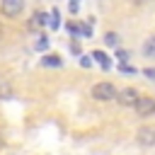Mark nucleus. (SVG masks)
Listing matches in <instances>:
<instances>
[{
    "label": "nucleus",
    "instance_id": "nucleus-1",
    "mask_svg": "<svg viewBox=\"0 0 155 155\" xmlns=\"http://www.w3.org/2000/svg\"><path fill=\"white\" fill-rule=\"evenodd\" d=\"M90 94H92V99H97V102H109V99H116L119 90H116V85H114V82H109V80H102V82L92 85Z\"/></svg>",
    "mask_w": 155,
    "mask_h": 155
},
{
    "label": "nucleus",
    "instance_id": "nucleus-2",
    "mask_svg": "<svg viewBox=\"0 0 155 155\" xmlns=\"http://www.w3.org/2000/svg\"><path fill=\"white\" fill-rule=\"evenodd\" d=\"M136 140L143 148H153L155 145V126H140L136 131Z\"/></svg>",
    "mask_w": 155,
    "mask_h": 155
},
{
    "label": "nucleus",
    "instance_id": "nucleus-3",
    "mask_svg": "<svg viewBox=\"0 0 155 155\" xmlns=\"http://www.w3.org/2000/svg\"><path fill=\"white\" fill-rule=\"evenodd\" d=\"M133 109H136V114L138 116H153L155 114V99L153 97H138V102L133 104Z\"/></svg>",
    "mask_w": 155,
    "mask_h": 155
},
{
    "label": "nucleus",
    "instance_id": "nucleus-4",
    "mask_svg": "<svg viewBox=\"0 0 155 155\" xmlns=\"http://www.w3.org/2000/svg\"><path fill=\"white\" fill-rule=\"evenodd\" d=\"M24 10V0H2L0 2V12L5 17H19Z\"/></svg>",
    "mask_w": 155,
    "mask_h": 155
},
{
    "label": "nucleus",
    "instance_id": "nucleus-5",
    "mask_svg": "<svg viewBox=\"0 0 155 155\" xmlns=\"http://www.w3.org/2000/svg\"><path fill=\"white\" fill-rule=\"evenodd\" d=\"M138 90L136 87H124V90H119V94H116V102L121 104V107H133L136 102H138Z\"/></svg>",
    "mask_w": 155,
    "mask_h": 155
},
{
    "label": "nucleus",
    "instance_id": "nucleus-6",
    "mask_svg": "<svg viewBox=\"0 0 155 155\" xmlns=\"http://www.w3.org/2000/svg\"><path fill=\"white\" fill-rule=\"evenodd\" d=\"M48 19H51V12H34L31 15V19H29V29L34 31V29H39V27H46L48 24Z\"/></svg>",
    "mask_w": 155,
    "mask_h": 155
},
{
    "label": "nucleus",
    "instance_id": "nucleus-7",
    "mask_svg": "<svg viewBox=\"0 0 155 155\" xmlns=\"http://www.w3.org/2000/svg\"><path fill=\"white\" fill-rule=\"evenodd\" d=\"M41 65H44V68H61V65H63V58H61L58 53H46V56L41 58Z\"/></svg>",
    "mask_w": 155,
    "mask_h": 155
},
{
    "label": "nucleus",
    "instance_id": "nucleus-8",
    "mask_svg": "<svg viewBox=\"0 0 155 155\" xmlns=\"http://www.w3.org/2000/svg\"><path fill=\"white\" fill-rule=\"evenodd\" d=\"M90 58H94L104 70H107V68H111V61H109V56H107L104 51H92V53H90Z\"/></svg>",
    "mask_w": 155,
    "mask_h": 155
},
{
    "label": "nucleus",
    "instance_id": "nucleus-9",
    "mask_svg": "<svg viewBox=\"0 0 155 155\" xmlns=\"http://www.w3.org/2000/svg\"><path fill=\"white\" fill-rule=\"evenodd\" d=\"M143 56L145 58H155V34L143 41Z\"/></svg>",
    "mask_w": 155,
    "mask_h": 155
},
{
    "label": "nucleus",
    "instance_id": "nucleus-10",
    "mask_svg": "<svg viewBox=\"0 0 155 155\" xmlns=\"http://www.w3.org/2000/svg\"><path fill=\"white\" fill-rule=\"evenodd\" d=\"M48 27H51L53 31H58V29H61V10H58V7H53V10H51V19H48Z\"/></svg>",
    "mask_w": 155,
    "mask_h": 155
},
{
    "label": "nucleus",
    "instance_id": "nucleus-11",
    "mask_svg": "<svg viewBox=\"0 0 155 155\" xmlns=\"http://www.w3.org/2000/svg\"><path fill=\"white\" fill-rule=\"evenodd\" d=\"M104 44L107 46H119V34L116 31H107L104 34Z\"/></svg>",
    "mask_w": 155,
    "mask_h": 155
},
{
    "label": "nucleus",
    "instance_id": "nucleus-12",
    "mask_svg": "<svg viewBox=\"0 0 155 155\" xmlns=\"http://www.w3.org/2000/svg\"><path fill=\"white\" fill-rule=\"evenodd\" d=\"M10 97H15V90H12L7 82H2V85H0V99H10Z\"/></svg>",
    "mask_w": 155,
    "mask_h": 155
},
{
    "label": "nucleus",
    "instance_id": "nucleus-13",
    "mask_svg": "<svg viewBox=\"0 0 155 155\" xmlns=\"http://www.w3.org/2000/svg\"><path fill=\"white\" fill-rule=\"evenodd\" d=\"M46 48H48V36L41 34V36L36 39V51H46Z\"/></svg>",
    "mask_w": 155,
    "mask_h": 155
},
{
    "label": "nucleus",
    "instance_id": "nucleus-14",
    "mask_svg": "<svg viewBox=\"0 0 155 155\" xmlns=\"http://www.w3.org/2000/svg\"><path fill=\"white\" fill-rule=\"evenodd\" d=\"M119 63H126L128 61V51H124V48H116V56H114Z\"/></svg>",
    "mask_w": 155,
    "mask_h": 155
},
{
    "label": "nucleus",
    "instance_id": "nucleus-15",
    "mask_svg": "<svg viewBox=\"0 0 155 155\" xmlns=\"http://www.w3.org/2000/svg\"><path fill=\"white\" fill-rule=\"evenodd\" d=\"M119 70H121V73H131V75H136V68H131V65H126V63H121Z\"/></svg>",
    "mask_w": 155,
    "mask_h": 155
},
{
    "label": "nucleus",
    "instance_id": "nucleus-16",
    "mask_svg": "<svg viewBox=\"0 0 155 155\" xmlns=\"http://www.w3.org/2000/svg\"><path fill=\"white\" fill-rule=\"evenodd\" d=\"M80 65H82V68H90V65H92L90 56H82V58H80Z\"/></svg>",
    "mask_w": 155,
    "mask_h": 155
},
{
    "label": "nucleus",
    "instance_id": "nucleus-17",
    "mask_svg": "<svg viewBox=\"0 0 155 155\" xmlns=\"http://www.w3.org/2000/svg\"><path fill=\"white\" fill-rule=\"evenodd\" d=\"M143 75H145V78H150V80H155V68H145V70H143Z\"/></svg>",
    "mask_w": 155,
    "mask_h": 155
},
{
    "label": "nucleus",
    "instance_id": "nucleus-18",
    "mask_svg": "<svg viewBox=\"0 0 155 155\" xmlns=\"http://www.w3.org/2000/svg\"><path fill=\"white\" fill-rule=\"evenodd\" d=\"M131 2H133L136 7H145V5H150L153 0H131Z\"/></svg>",
    "mask_w": 155,
    "mask_h": 155
},
{
    "label": "nucleus",
    "instance_id": "nucleus-19",
    "mask_svg": "<svg viewBox=\"0 0 155 155\" xmlns=\"http://www.w3.org/2000/svg\"><path fill=\"white\" fill-rule=\"evenodd\" d=\"M5 145V136H2V131H0V148Z\"/></svg>",
    "mask_w": 155,
    "mask_h": 155
},
{
    "label": "nucleus",
    "instance_id": "nucleus-20",
    "mask_svg": "<svg viewBox=\"0 0 155 155\" xmlns=\"http://www.w3.org/2000/svg\"><path fill=\"white\" fill-rule=\"evenodd\" d=\"M2 36H5V27L0 24V39H2Z\"/></svg>",
    "mask_w": 155,
    "mask_h": 155
}]
</instances>
